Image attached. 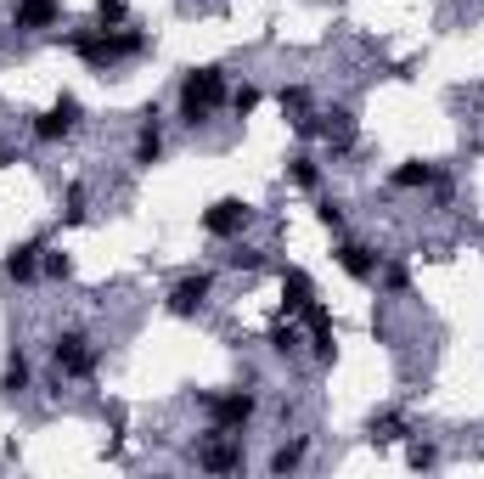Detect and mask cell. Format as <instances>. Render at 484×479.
I'll use <instances>...</instances> for the list:
<instances>
[{
	"label": "cell",
	"mask_w": 484,
	"mask_h": 479,
	"mask_svg": "<svg viewBox=\"0 0 484 479\" xmlns=\"http://www.w3.org/2000/svg\"><path fill=\"white\" fill-rule=\"evenodd\" d=\"M51 361H57V372L85 378V372L96 367V356H90V338H85V333H62V338L51 344Z\"/></svg>",
	"instance_id": "cell-4"
},
{
	"label": "cell",
	"mask_w": 484,
	"mask_h": 479,
	"mask_svg": "<svg viewBox=\"0 0 484 479\" xmlns=\"http://www.w3.org/2000/svg\"><path fill=\"white\" fill-rule=\"evenodd\" d=\"M242 226H248V203L242 198H220V203L203 209V232L209 237H237Z\"/></svg>",
	"instance_id": "cell-5"
},
{
	"label": "cell",
	"mask_w": 484,
	"mask_h": 479,
	"mask_svg": "<svg viewBox=\"0 0 484 479\" xmlns=\"http://www.w3.org/2000/svg\"><path fill=\"white\" fill-rule=\"evenodd\" d=\"M46 276H57V282L68 276V254H46Z\"/></svg>",
	"instance_id": "cell-20"
},
{
	"label": "cell",
	"mask_w": 484,
	"mask_h": 479,
	"mask_svg": "<svg viewBox=\"0 0 484 479\" xmlns=\"http://www.w3.org/2000/svg\"><path fill=\"white\" fill-rule=\"evenodd\" d=\"M68 220H85V192H79V186L68 192Z\"/></svg>",
	"instance_id": "cell-21"
},
{
	"label": "cell",
	"mask_w": 484,
	"mask_h": 479,
	"mask_svg": "<svg viewBox=\"0 0 484 479\" xmlns=\"http://www.w3.org/2000/svg\"><path fill=\"white\" fill-rule=\"evenodd\" d=\"M209 287H214V282H209L203 271H198V276H180V282L170 287V310H175V316H198L203 299H209Z\"/></svg>",
	"instance_id": "cell-7"
},
{
	"label": "cell",
	"mask_w": 484,
	"mask_h": 479,
	"mask_svg": "<svg viewBox=\"0 0 484 479\" xmlns=\"http://www.w3.org/2000/svg\"><path fill=\"white\" fill-rule=\"evenodd\" d=\"M203 406H209V418H214V429H220V434H237V429H248V418H253V395H248V390L209 395Z\"/></svg>",
	"instance_id": "cell-3"
},
{
	"label": "cell",
	"mask_w": 484,
	"mask_h": 479,
	"mask_svg": "<svg viewBox=\"0 0 484 479\" xmlns=\"http://www.w3.org/2000/svg\"><path fill=\"white\" fill-rule=\"evenodd\" d=\"M158 152H164V130H158V119H147L136 141V164H158Z\"/></svg>",
	"instance_id": "cell-14"
},
{
	"label": "cell",
	"mask_w": 484,
	"mask_h": 479,
	"mask_svg": "<svg viewBox=\"0 0 484 479\" xmlns=\"http://www.w3.org/2000/svg\"><path fill=\"white\" fill-rule=\"evenodd\" d=\"M338 266H344L355 282H372V276H377V260H372V248H361V243H344V248H338Z\"/></svg>",
	"instance_id": "cell-10"
},
{
	"label": "cell",
	"mask_w": 484,
	"mask_h": 479,
	"mask_svg": "<svg viewBox=\"0 0 484 479\" xmlns=\"http://www.w3.org/2000/svg\"><path fill=\"white\" fill-rule=\"evenodd\" d=\"M232 108H237V113H253V108H260V90H253V85L232 90Z\"/></svg>",
	"instance_id": "cell-18"
},
{
	"label": "cell",
	"mask_w": 484,
	"mask_h": 479,
	"mask_svg": "<svg viewBox=\"0 0 484 479\" xmlns=\"http://www.w3.org/2000/svg\"><path fill=\"white\" fill-rule=\"evenodd\" d=\"M147 40L136 35V28H79V35H68V51L85 57L90 68H113V62L136 57Z\"/></svg>",
	"instance_id": "cell-1"
},
{
	"label": "cell",
	"mask_w": 484,
	"mask_h": 479,
	"mask_svg": "<svg viewBox=\"0 0 484 479\" xmlns=\"http://www.w3.org/2000/svg\"><path fill=\"white\" fill-rule=\"evenodd\" d=\"M287 175H293L299 186H315V181H321V170H315V158H304V152L293 158V164H287Z\"/></svg>",
	"instance_id": "cell-17"
},
{
	"label": "cell",
	"mask_w": 484,
	"mask_h": 479,
	"mask_svg": "<svg viewBox=\"0 0 484 479\" xmlns=\"http://www.w3.org/2000/svg\"><path fill=\"white\" fill-rule=\"evenodd\" d=\"M28 390V361L12 349V361H6V372H0V395H23Z\"/></svg>",
	"instance_id": "cell-15"
},
{
	"label": "cell",
	"mask_w": 484,
	"mask_h": 479,
	"mask_svg": "<svg viewBox=\"0 0 484 479\" xmlns=\"http://www.w3.org/2000/svg\"><path fill=\"white\" fill-rule=\"evenodd\" d=\"M299 463H304V440H293V445H282V452L271 457V468H276V474H287V468H299Z\"/></svg>",
	"instance_id": "cell-16"
},
{
	"label": "cell",
	"mask_w": 484,
	"mask_h": 479,
	"mask_svg": "<svg viewBox=\"0 0 484 479\" xmlns=\"http://www.w3.org/2000/svg\"><path fill=\"white\" fill-rule=\"evenodd\" d=\"M74 124H79V102L74 96H57V108H46L35 119V136L40 141H62V136H74Z\"/></svg>",
	"instance_id": "cell-6"
},
{
	"label": "cell",
	"mask_w": 484,
	"mask_h": 479,
	"mask_svg": "<svg viewBox=\"0 0 484 479\" xmlns=\"http://www.w3.org/2000/svg\"><path fill=\"white\" fill-rule=\"evenodd\" d=\"M35 271H40V243H23V248L6 254V276L12 282H35Z\"/></svg>",
	"instance_id": "cell-11"
},
{
	"label": "cell",
	"mask_w": 484,
	"mask_h": 479,
	"mask_svg": "<svg viewBox=\"0 0 484 479\" xmlns=\"http://www.w3.org/2000/svg\"><path fill=\"white\" fill-rule=\"evenodd\" d=\"M62 17V0H17V28H51Z\"/></svg>",
	"instance_id": "cell-9"
},
{
	"label": "cell",
	"mask_w": 484,
	"mask_h": 479,
	"mask_svg": "<svg viewBox=\"0 0 484 479\" xmlns=\"http://www.w3.org/2000/svg\"><path fill=\"white\" fill-rule=\"evenodd\" d=\"M198 463H203L209 474L242 468V445H237V440H209V445H198Z\"/></svg>",
	"instance_id": "cell-8"
},
{
	"label": "cell",
	"mask_w": 484,
	"mask_h": 479,
	"mask_svg": "<svg viewBox=\"0 0 484 479\" xmlns=\"http://www.w3.org/2000/svg\"><path fill=\"white\" fill-rule=\"evenodd\" d=\"M321 226H327V232H344V209H338V203H321Z\"/></svg>",
	"instance_id": "cell-19"
},
{
	"label": "cell",
	"mask_w": 484,
	"mask_h": 479,
	"mask_svg": "<svg viewBox=\"0 0 484 479\" xmlns=\"http://www.w3.org/2000/svg\"><path fill=\"white\" fill-rule=\"evenodd\" d=\"M389 181H395L400 192H417V186H434V181H439V170H434V164H423V158H411V164H400Z\"/></svg>",
	"instance_id": "cell-13"
},
{
	"label": "cell",
	"mask_w": 484,
	"mask_h": 479,
	"mask_svg": "<svg viewBox=\"0 0 484 479\" xmlns=\"http://www.w3.org/2000/svg\"><path fill=\"white\" fill-rule=\"evenodd\" d=\"M220 102H225V79H220V68H191V74L180 79V119H186V124L209 119Z\"/></svg>",
	"instance_id": "cell-2"
},
{
	"label": "cell",
	"mask_w": 484,
	"mask_h": 479,
	"mask_svg": "<svg viewBox=\"0 0 484 479\" xmlns=\"http://www.w3.org/2000/svg\"><path fill=\"white\" fill-rule=\"evenodd\" d=\"M282 294H287V310H293V316H304V310L315 305V287H310L304 271H287V276H282Z\"/></svg>",
	"instance_id": "cell-12"
}]
</instances>
